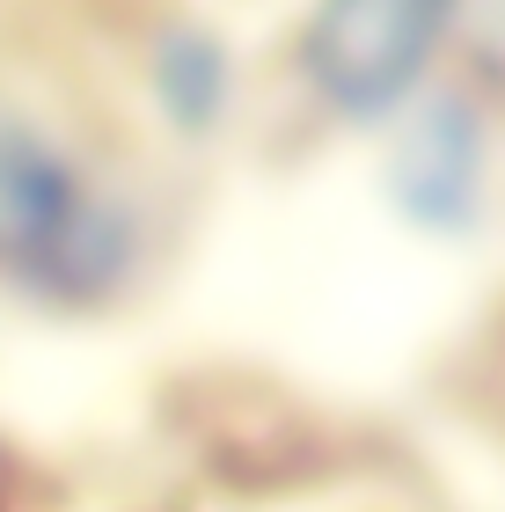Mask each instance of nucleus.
Segmentation results:
<instances>
[{
	"label": "nucleus",
	"mask_w": 505,
	"mask_h": 512,
	"mask_svg": "<svg viewBox=\"0 0 505 512\" xmlns=\"http://www.w3.org/2000/svg\"><path fill=\"white\" fill-rule=\"evenodd\" d=\"M0 512H8V505H0Z\"/></svg>",
	"instance_id": "5"
},
{
	"label": "nucleus",
	"mask_w": 505,
	"mask_h": 512,
	"mask_svg": "<svg viewBox=\"0 0 505 512\" xmlns=\"http://www.w3.org/2000/svg\"><path fill=\"white\" fill-rule=\"evenodd\" d=\"M476 169H484V139L462 103H432L396 147V198L425 227H462L476 213Z\"/></svg>",
	"instance_id": "3"
},
{
	"label": "nucleus",
	"mask_w": 505,
	"mask_h": 512,
	"mask_svg": "<svg viewBox=\"0 0 505 512\" xmlns=\"http://www.w3.org/2000/svg\"><path fill=\"white\" fill-rule=\"evenodd\" d=\"M132 271V220L30 118L0 110V278L44 300H110Z\"/></svg>",
	"instance_id": "1"
},
{
	"label": "nucleus",
	"mask_w": 505,
	"mask_h": 512,
	"mask_svg": "<svg viewBox=\"0 0 505 512\" xmlns=\"http://www.w3.org/2000/svg\"><path fill=\"white\" fill-rule=\"evenodd\" d=\"M462 0H315L301 37L308 88L337 118H381L396 110L440 52Z\"/></svg>",
	"instance_id": "2"
},
{
	"label": "nucleus",
	"mask_w": 505,
	"mask_h": 512,
	"mask_svg": "<svg viewBox=\"0 0 505 512\" xmlns=\"http://www.w3.org/2000/svg\"><path fill=\"white\" fill-rule=\"evenodd\" d=\"M154 88H162V110L176 125H191L205 132L213 125V110L227 96V59H220V44L213 37H198V30H183L162 44V66H154Z\"/></svg>",
	"instance_id": "4"
}]
</instances>
